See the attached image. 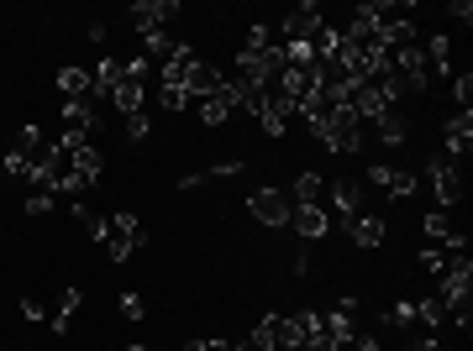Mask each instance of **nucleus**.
Segmentation results:
<instances>
[{"instance_id": "1", "label": "nucleus", "mask_w": 473, "mask_h": 351, "mask_svg": "<svg viewBox=\"0 0 473 351\" xmlns=\"http://www.w3.org/2000/svg\"><path fill=\"white\" fill-rule=\"evenodd\" d=\"M437 299H441V310H452V325H458V330H468V325H473V263H468V252L447 263Z\"/></svg>"}, {"instance_id": "2", "label": "nucleus", "mask_w": 473, "mask_h": 351, "mask_svg": "<svg viewBox=\"0 0 473 351\" xmlns=\"http://www.w3.org/2000/svg\"><path fill=\"white\" fill-rule=\"evenodd\" d=\"M426 178H432L437 210H458V205H463V168H458L447 152H437V158L426 163Z\"/></svg>"}, {"instance_id": "3", "label": "nucleus", "mask_w": 473, "mask_h": 351, "mask_svg": "<svg viewBox=\"0 0 473 351\" xmlns=\"http://www.w3.org/2000/svg\"><path fill=\"white\" fill-rule=\"evenodd\" d=\"M59 147L68 152V174L79 178L85 189H95V184H100V174H105V158H100V147L85 142V137H68V131L59 137Z\"/></svg>"}, {"instance_id": "4", "label": "nucleus", "mask_w": 473, "mask_h": 351, "mask_svg": "<svg viewBox=\"0 0 473 351\" xmlns=\"http://www.w3.org/2000/svg\"><path fill=\"white\" fill-rule=\"evenodd\" d=\"M248 215L258 220V226H289V215H295V205H289V194H284L279 184H263V189H252L248 194Z\"/></svg>"}, {"instance_id": "5", "label": "nucleus", "mask_w": 473, "mask_h": 351, "mask_svg": "<svg viewBox=\"0 0 473 351\" xmlns=\"http://www.w3.org/2000/svg\"><path fill=\"white\" fill-rule=\"evenodd\" d=\"M321 27H326L321 5H315V0H305V5H295V11L279 22V37H274V42H311Z\"/></svg>"}, {"instance_id": "6", "label": "nucleus", "mask_w": 473, "mask_h": 351, "mask_svg": "<svg viewBox=\"0 0 473 351\" xmlns=\"http://www.w3.org/2000/svg\"><path fill=\"white\" fill-rule=\"evenodd\" d=\"M126 16H132L137 37H148V32H168V22L179 16V0H137Z\"/></svg>"}, {"instance_id": "7", "label": "nucleus", "mask_w": 473, "mask_h": 351, "mask_svg": "<svg viewBox=\"0 0 473 351\" xmlns=\"http://www.w3.org/2000/svg\"><path fill=\"white\" fill-rule=\"evenodd\" d=\"M252 121H258V126H263L268 137H284V131H289V121H295V105L284 100L279 89H268V94L258 100V111H252Z\"/></svg>"}, {"instance_id": "8", "label": "nucleus", "mask_w": 473, "mask_h": 351, "mask_svg": "<svg viewBox=\"0 0 473 351\" xmlns=\"http://www.w3.org/2000/svg\"><path fill=\"white\" fill-rule=\"evenodd\" d=\"M421 231L437 241L441 252H452V257H463V226H452V210H432L426 220H421Z\"/></svg>"}, {"instance_id": "9", "label": "nucleus", "mask_w": 473, "mask_h": 351, "mask_svg": "<svg viewBox=\"0 0 473 351\" xmlns=\"http://www.w3.org/2000/svg\"><path fill=\"white\" fill-rule=\"evenodd\" d=\"M441 142H447V158L458 163V158H468L473 147V111H452L447 126H441Z\"/></svg>"}, {"instance_id": "10", "label": "nucleus", "mask_w": 473, "mask_h": 351, "mask_svg": "<svg viewBox=\"0 0 473 351\" xmlns=\"http://www.w3.org/2000/svg\"><path fill=\"white\" fill-rule=\"evenodd\" d=\"M289 226H295L300 241H321V236L332 231V210H326V205H295Z\"/></svg>"}, {"instance_id": "11", "label": "nucleus", "mask_w": 473, "mask_h": 351, "mask_svg": "<svg viewBox=\"0 0 473 351\" xmlns=\"http://www.w3.org/2000/svg\"><path fill=\"white\" fill-rule=\"evenodd\" d=\"M221 85H226V74H221L216 63L195 58V68H189V79H185V94H189V100H211Z\"/></svg>"}, {"instance_id": "12", "label": "nucleus", "mask_w": 473, "mask_h": 351, "mask_svg": "<svg viewBox=\"0 0 473 351\" xmlns=\"http://www.w3.org/2000/svg\"><path fill=\"white\" fill-rule=\"evenodd\" d=\"M326 194H332V210H337L342 220L363 215V184H352V178H337V184H332Z\"/></svg>"}, {"instance_id": "13", "label": "nucleus", "mask_w": 473, "mask_h": 351, "mask_svg": "<svg viewBox=\"0 0 473 351\" xmlns=\"http://www.w3.org/2000/svg\"><path fill=\"white\" fill-rule=\"evenodd\" d=\"M111 241H122L126 252H142V247H148V231H142V220H137V215H111Z\"/></svg>"}, {"instance_id": "14", "label": "nucleus", "mask_w": 473, "mask_h": 351, "mask_svg": "<svg viewBox=\"0 0 473 351\" xmlns=\"http://www.w3.org/2000/svg\"><path fill=\"white\" fill-rule=\"evenodd\" d=\"M237 174H248V163H242V158H226V163H211V168H200V174H185V178H179V189H200V184L237 178Z\"/></svg>"}, {"instance_id": "15", "label": "nucleus", "mask_w": 473, "mask_h": 351, "mask_svg": "<svg viewBox=\"0 0 473 351\" xmlns=\"http://www.w3.org/2000/svg\"><path fill=\"white\" fill-rule=\"evenodd\" d=\"M79 304H85V289L68 284V289L59 293V310L48 315V330H53V336H68V325H74V310H79Z\"/></svg>"}, {"instance_id": "16", "label": "nucleus", "mask_w": 473, "mask_h": 351, "mask_svg": "<svg viewBox=\"0 0 473 351\" xmlns=\"http://www.w3.org/2000/svg\"><path fill=\"white\" fill-rule=\"evenodd\" d=\"M122 79H126V68H122V58H100V68L90 74V94H100V100H111L116 89H122Z\"/></svg>"}, {"instance_id": "17", "label": "nucleus", "mask_w": 473, "mask_h": 351, "mask_svg": "<svg viewBox=\"0 0 473 351\" xmlns=\"http://www.w3.org/2000/svg\"><path fill=\"white\" fill-rule=\"evenodd\" d=\"M284 194H289V205H326V178L300 174L295 178V189H284Z\"/></svg>"}, {"instance_id": "18", "label": "nucleus", "mask_w": 473, "mask_h": 351, "mask_svg": "<svg viewBox=\"0 0 473 351\" xmlns=\"http://www.w3.org/2000/svg\"><path fill=\"white\" fill-rule=\"evenodd\" d=\"M63 126H68V137H90L95 131V105L90 100H63Z\"/></svg>"}, {"instance_id": "19", "label": "nucleus", "mask_w": 473, "mask_h": 351, "mask_svg": "<svg viewBox=\"0 0 473 351\" xmlns=\"http://www.w3.org/2000/svg\"><path fill=\"white\" fill-rule=\"evenodd\" d=\"M284 346V315H263L258 330H252V346L248 351H279Z\"/></svg>"}, {"instance_id": "20", "label": "nucleus", "mask_w": 473, "mask_h": 351, "mask_svg": "<svg viewBox=\"0 0 473 351\" xmlns=\"http://www.w3.org/2000/svg\"><path fill=\"white\" fill-rule=\"evenodd\" d=\"M111 105H116L122 116H137V111L148 105V85H142V79H122V89L111 94Z\"/></svg>"}, {"instance_id": "21", "label": "nucleus", "mask_w": 473, "mask_h": 351, "mask_svg": "<svg viewBox=\"0 0 473 351\" xmlns=\"http://www.w3.org/2000/svg\"><path fill=\"white\" fill-rule=\"evenodd\" d=\"M90 74L79 68V63H68V68H59V94L63 100H90Z\"/></svg>"}, {"instance_id": "22", "label": "nucleus", "mask_w": 473, "mask_h": 351, "mask_svg": "<svg viewBox=\"0 0 473 351\" xmlns=\"http://www.w3.org/2000/svg\"><path fill=\"white\" fill-rule=\"evenodd\" d=\"M374 126H378V142H384V147H405L410 142V121L400 116V111H384Z\"/></svg>"}, {"instance_id": "23", "label": "nucleus", "mask_w": 473, "mask_h": 351, "mask_svg": "<svg viewBox=\"0 0 473 351\" xmlns=\"http://www.w3.org/2000/svg\"><path fill=\"white\" fill-rule=\"evenodd\" d=\"M415 299H400V304H389V310H384V315H378V330H415Z\"/></svg>"}, {"instance_id": "24", "label": "nucleus", "mask_w": 473, "mask_h": 351, "mask_svg": "<svg viewBox=\"0 0 473 351\" xmlns=\"http://www.w3.org/2000/svg\"><path fill=\"white\" fill-rule=\"evenodd\" d=\"M347 231H352L358 247H378V241H384V220H378V215H352Z\"/></svg>"}, {"instance_id": "25", "label": "nucleus", "mask_w": 473, "mask_h": 351, "mask_svg": "<svg viewBox=\"0 0 473 351\" xmlns=\"http://www.w3.org/2000/svg\"><path fill=\"white\" fill-rule=\"evenodd\" d=\"M237 116V111H232V100H226V89H216V94H211V100H200V121H205V126H226V121Z\"/></svg>"}, {"instance_id": "26", "label": "nucleus", "mask_w": 473, "mask_h": 351, "mask_svg": "<svg viewBox=\"0 0 473 351\" xmlns=\"http://www.w3.org/2000/svg\"><path fill=\"white\" fill-rule=\"evenodd\" d=\"M415 189H421V178L410 174V168H395V174H389V189H384V194H389V200H410Z\"/></svg>"}, {"instance_id": "27", "label": "nucleus", "mask_w": 473, "mask_h": 351, "mask_svg": "<svg viewBox=\"0 0 473 351\" xmlns=\"http://www.w3.org/2000/svg\"><path fill=\"white\" fill-rule=\"evenodd\" d=\"M415 320H421V325H426V330H432V336H437V325L447 320V310H441V299H437V293L415 304Z\"/></svg>"}, {"instance_id": "28", "label": "nucleus", "mask_w": 473, "mask_h": 351, "mask_svg": "<svg viewBox=\"0 0 473 351\" xmlns=\"http://www.w3.org/2000/svg\"><path fill=\"white\" fill-rule=\"evenodd\" d=\"M447 263H452V252H441V247H426V252H421V273H432V278H441Z\"/></svg>"}, {"instance_id": "29", "label": "nucleus", "mask_w": 473, "mask_h": 351, "mask_svg": "<svg viewBox=\"0 0 473 351\" xmlns=\"http://www.w3.org/2000/svg\"><path fill=\"white\" fill-rule=\"evenodd\" d=\"M142 53H148V58H168V53H174L168 32H148V37H142Z\"/></svg>"}, {"instance_id": "30", "label": "nucleus", "mask_w": 473, "mask_h": 351, "mask_svg": "<svg viewBox=\"0 0 473 351\" xmlns=\"http://www.w3.org/2000/svg\"><path fill=\"white\" fill-rule=\"evenodd\" d=\"M122 126H126V137H132V142H148V131H153L148 111H137V116H122Z\"/></svg>"}, {"instance_id": "31", "label": "nucleus", "mask_w": 473, "mask_h": 351, "mask_svg": "<svg viewBox=\"0 0 473 351\" xmlns=\"http://www.w3.org/2000/svg\"><path fill=\"white\" fill-rule=\"evenodd\" d=\"M452 94H458V111H468V100H473V74H452Z\"/></svg>"}, {"instance_id": "32", "label": "nucleus", "mask_w": 473, "mask_h": 351, "mask_svg": "<svg viewBox=\"0 0 473 351\" xmlns=\"http://www.w3.org/2000/svg\"><path fill=\"white\" fill-rule=\"evenodd\" d=\"M27 215H32V220L53 215V194H48V189H42V194H32V200H27Z\"/></svg>"}, {"instance_id": "33", "label": "nucleus", "mask_w": 473, "mask_h": 351, "mask_svg": "<svg viewBox=\"0 0 473 351\" xmlns=\"http://www.w3.org/2000/svg\"><path fill=\"white\" fill-rule=\"evenodd\" d=\"M158 105H163V111H185L189 94H185V89H158Z\"/></svg>"}, {"instance_id": "34", "label": "nucleus", "mask_w": 473, "mask_h": 351, "mask_svg": "<svg viewBox=\"0 0 473 351\" xmlns=\"http://www.w3.org/2000/svg\"><path fill=\"white\" fill-rule=\"evenodd\" d=\"M122 315H126V320H142V315H148L142 293H122Z\"/></svg>"}, {"instance_id": "35", "label": "nucleus", "mask_w": 473, "mask_h": 351, "mask_svg": "<svg viewBox=\"0 0 473 351\" xmlns=\"http://www.w3.org/2000/svg\"><path fill=\"white\" fill-rule=\"evenodd\" d=\"M447 16H452L458 27H468V22H473V5H468V0H452V5H447Z\"/></svg>"}, {"instance_id": "36", "label": "nucleus", "mask_w": 473, "mask_h": 351, "mask_svg": "<svg viewBox=\"0 0 473 351\" xmlns=\"http://www.w3.org/2000/svg\"><path fill=\"white\" fill-rule=\"evenodd\" d=\"M42 315H48V310H42L37 299H22V320L27 325H42Z\"/></svg>"}, {"instance_id": "37", "label": "nucleus", "mask_w": 473, "mask_h": 351, "mask_svg": "<svg viewBox=\"0 0 473 351\" xmlns=\"http://www.w3.org/2000/svg\"><path fill=\"white\" fill-rule=\"evenodd\" d=\"M389 174H395V168H384V163H374V168H368V184H378V189H389Z\"/></svg>"}, {"instance_id": "38", "label": "nucleus", "mask_w": 473, "mask_h": 351, "mask_svg": "<svg viewBox=\"0 0 473 351\" xmlns=\"http://www.w3.org/2000/svg\"><path fill=\"white\" fill-rule=\"evenodd\" d=\"M347 351H378V336H352V346Z\"/></svg>"}, {"instance_id": "39", "label": "nucleus", "mask_w": 473, "mask_h": 351, "mask_svg": "<svg viewBox=\"0 0 473 351\" xmlns=\"http://www.w3.org/2000/svg\"><path fill=\"white\" fill-rule=\"evenodd\" d=\"M415 351H441V341H437V336H432V330H426V336L415 341Z\"/></svg>"}, {"instance_id": "40", "label": "nucleus", "mask_w": 473, "mask_h": 351, "mask_svg": "<svg viewBox=\"0 0 473 351\" xmlns=\"http://www.w3.org/2000/svg\"><path fill=\"white\" fill-rule=\"evenodd\" d=\"M205 351H248V346H237V341H205Z\"/></svg>"}, {"instance_id": "41", "label": "nucleus", "mask_w": 473, "mask_h": 351, "mask_svg": "<svg viewBox=\"0 0 473 351\" xmlns=\"http://www.w3.org/2000/svg\"><path fill=\"white\" fill-rule=\"evenodd\" d=\"M185 351H205V341H185Z\"/></svg>"}, {"instance_id": "42", "label": "nucleus", "mask_w": 473, "mask_h": 351, "mask_svg": "<svg viewBox=\"0 0 473 351\" xmlns=\"http://www.w3.org/2000/svg\"><path fill=\"white\" fill-rule=\"evenodd\" d=\"M126 351H148V346H126Z\"/></svg>"}]
</instances>
